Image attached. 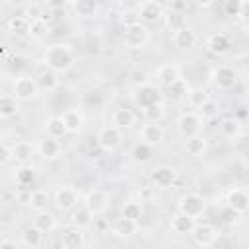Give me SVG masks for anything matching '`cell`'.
Wrapping results in <instances>:
<instances>
[{
    "label": "cell",
    "mask_w": 249,
    "mask_h": 249,
    "mask_svg": "<svg viewBox=\"0 0 249 249\" xmlns=\"http://www.w3.org/2000/svg\"><path fill=\"white\" fill-rule=\"evenodd\" d=\"M43 62L49 70H53L56 74H64L74 66L76 53L66 43H54V45L47 47V51L43 53Z\"/></svg>",
    "instance_id": "1"
},
{
    "label": "cell",
    "mask_w": 249,
    "mask_h": 249,
    "mask_svg": "<svg viewBox=\"0 0 249 249\" xmlns=\"http://www.w3.org/2000/svg\"><path fill=\"white\" fill-rule=\"evenodd\" d=\"M130 99L138 109H146V107H150L154 103L163 101V95H161V91H160V88L156 84L140 82L130 89Z\"/></svg>",
    "instance_id": "2"
},
{
    "label": "cell",
    "mask_w": 249,
    "mask_h": 249,
    "mask_svg": "<svg viewBox=\"0 0 249 249\" xmlns=\"http://www.w3.org/2000/svg\"><path fill=\"white\" fill-rule=\"evenodd\" d=\"M150 41V31L146 27V23L142 21H132V23H126L124 25V31H123V43L126 49H142L146 47V43Z\"/></svg>",
    "instance_id": "3"
},
{
    "label": "cell",
    "mask_w": 249,
    "mask_h": 249,
    "mask_svg": "<svg viewBox=\"0 0 249 249\" xmlns=\"http://www.w3.org/2000/svg\"><path fill=\"white\" fill-rule=\"evenodd\" d=\"M210 82L218 89H230L237 84V70L230 64H218L210 70Z\"/></svg>",
    "instance_id": "4"
},
{
    "label": "cell",
    "mask_w": 249,
    "mask_h": 249,
    "mask_svg": "<svg viewBox=\"0 0 249 249\" xmlns=\"http://www.w3.org/2000/svg\"><path fill=\"white\" fill-rule=\"evenodd\" d=\"M95 140H97V146H99L103 152L111 154V152H115V150L121 146V140H123V130H121V128H117V126H113V124L101 126V128L97 130Z\"/></svg>",
    "instance_id": "5"
},
{
    "label": "cell",
    "mask_w": 249,
    "mask_h": 249,
    "mask_svg": "<svg viewBox=\"0 0 249 249\" xmlns=\"http://www.w3.org/2000/svg\"><path fill=\"white\" fill-rule=\"evenodd\" d=\"M204 210H206V200L198 193H187L179 198V212L193 220L200 218L204 214Z\"/></svg>",
    "instance_id": "6"
},
{
    "label": "cell",
    "mask_w": 249,
    "mask_h": 249,
    "mask_svg": "<svg viewBox=\"0 0 249 249\" xmlns=\"http://www.w3.org/2000/svg\"><path fill=\"white\" fill-rule=\"evenodd\" d=\"M12 95L19 101H31L39 95V86L37 80L31 76H19L16 78L14 86H12Z\"/></svg>",
    "instance_id": "7"
},
{
    "label": "cell",
    "mask_w": 249,
    "mask_h": 249,
    "mask_svg": "<svg viewBox=\"0 0 249 249\" xmlns=\"http://www.w3.org/2000/svg\"><path fill=\"white\" fill-rule=\"evenodd\" d=\"M150 181L156 189H169L175 185L177 181V169L169 163H160L152 169L150 173Z\"/></svg>",
    "instance_id": "8"
},
{
    "label": "cell",
    "mask_w": 249,
    "mask_h": 249,
    "mask_svg": "<svg viewBox=\"0 0 249 249\" xmlns=\"http://www.w3.org/2000/svg\"><path fill=\"white\" fill-rule=\"evenodd\" d=\"M189 235L195 241V245H198V247H210V245L216 243L218 231L208 222H195V226H193V230H191Z\"/></svg>",
    "instance_id": "9"
},
{
    "label": "cell",
    "mask_w": 249,
    "mask_h": 249,
    "mask_svg": "<svg viewBox=\"0 0 249 249\" xmlns=\"http://www.w3.org/2000/svg\"><path fill=\"white\" fill-rule=\"evenodd\" d=\"M177 130L187 138V136H193V134H198L202 130V117L196 113V111H187V113H181L177 117Z\"/></svg>",
    "instance_id": "10"
},
{
    "label": "cell",
    "mask_w": 249,
    "mask_h": 249,
    "mask_svg": "<svg viewBox=\"0 0 249 249\" xmlns=\"http://www.w3.org/2000/svg\"><path fill=\"white\" fill-rule=\"evenodd\" d=\"M53 204L60 212H70L72 208L78 206V191L72 189V187H60V189H56L54 198H53Z\"/></svg>",
    "instance_id": "11"
},
{
    "label": "cell",
    "mask_w": 249,
    "mask_h": 249,
    "mask_svg": "<svg viewBox=\"0 0 249 249\" xmlns=\"http://www.w3.org/2000/svg\"><path fill=\"white\" fill-rule=\"evenodd\" d=\"M82 204H84L93 216H97V214H103V212L107 210V206H109V198H107V195H105L103 191H99V189H91V191H88V193L84 195Z\"/></svg>",
    "instance_id": "12"
},
{
    "label": "cell",
    "mask_w": 249,
    "mask_h": 249,
    "mask_svg": "<svg viewBox=\"0 0 249 249\" xmlns=\"http://www.w3.org/2000/svg\"><path fill=\"white\" fill-rule=\"evenodd\" d=\"M226 206L239 214H245L249 210V193L241 187H231L226 193Z\"/></svg>",
    "instance_id": "13"
},
{
    "label": "cell",
    "mask_w": 249,
    "mask_h": 249,
    "mask_svg": "<svg viewBox=\"0 0 249 249\" xmlns=\"http://www.w3.org/2000/svg\"><path fill=\"white\" fill-rule=\"evenodd\" d=\"M138 18L142 23H156L163 18V6L158 0H144L138 8Z\"/></svg>",
    "instance_id": "14"
},
{
    "label": "cell",
    "mask_w": 249,
    "mask_h": 249,
    "mask_svg": "<svg viewBox=\"0 0 249 249\" xmlns=\"http://www.w3.org/2000/svg\"><path fill=\"white\" fill-rule=\"evenodd\" d=\"M35 150H37V154H39L41 158H45V160H56V158L62 154V144H60L58 138L45 136V138H41V140L37 142Z\"/></svg>",
    "instance_id": "15"
},
{
    "label": "cell",
    "mask_w": 249,
    "mask_h": 249,
    "mask_svg": "<svg viewBox=\"0 0 249 249\" xmlns=\"http://www.w3.org/2000/svg\"><path fill=\"white\" fill-rule=\"evenodd\" d=\"M138 138H140V142L154 148L163 140V128L160 126V123H146V124H142Z\"/></svg>",
    "instance_id": "16"
},
{
    "label": "cell",
    "mask_w": 249,
    "mask_h": 249,
    "mask_svg": "<svg viewBox=\"0 0 249 249\" xmlns=\"http://www.w3.org/2000/svg\"><path fill=\"white\" fill-rule=\"evenodd\" d=\"M111 233L115 237H121V239H128V237H134L138 233V222L136 220H130V218H117L113 228H111Z\"/></svg>",
    "instance_id": "17"
},
{
    "label": "cell",
    "mask_w": 249,
    "mask_h": 249,
    "mask_svg": "<svg viewBox=\"0 0 249 249\" xmlns=\"http://www.w3.org/2000/svg\"><path fill=\"white\" fill-rule=\"evenodd\" d=\"M35 146L27 140H18L16 144L10 146V154H12V160H16L18 163H29L31 158L35 156Z\"/></svg>",
    "instance_id": "18"
},
{
    "label": "cell",
    "mask_w": 249,
    "mask_h": 249,
    "mask_svg": "<svg viewBox=\"0 0 249 249\" xmlns=\"http://www.w3.org/2000/svg\"><path fill=\"white\" fill-rule=\"evenodd\" d=\"M62 121H64V126H66V132L68 134H78L82 128H84V113L80 109H66L62 115Z\"/></svg>",
    "instance_id": "19"
},
{
    "label": "cell",
    "mask_w": 249,
    "mask_h": 249,
    "mask_svg": "<svg viewBox=\"0 0 249 249\" xmlns=\"http://www.w3.org/2000/svg\"><path fill=\"white\" fill-rule=\"evenodd\" d=\"M177 78H181V68L177 64H173V62H167V64H161V66L156 68V80L163 88H167Z\"/></svg>",
    "instance_id": "20"
},
{
    "label": "cell",
    "mask_w": 249,
    "mask_h": 249,
    "mask_svg": "<svg viewBox=\"0 0 249 249\" xmlns=\"http://www.w3.org/2000/svg\"><path fill=\"white\" fill-rule=\"evenodd\" d=\"M134 123H136V113H134L132 109L119 107V109H115L113 115H111V124L117 126V128H121V130L130 128Z\"/></svg>",
    "instance_id": "21"
},
{
    "label": "cell",
    "mask_w": 249,
    "mask_h": 249,
    "mask_svg": "<svg viewBox=\"0 0 249 249\" xmlns=\"http://www.w3.org/2000/svg\"><path fill=\"white\" fill-rule=\"evenodd\" d=\"M208 150V140L198 132V134H193V136H187L185 140V152L193 158H202Z\"/></svg>",
    "instance_id": "22"
},
{
    "label": "cell",
    "mask_w": 249,
    "mask_h": 249,
    "mask_svg": "<svg viewBox=\"0 0 249 249\" xmlns=\"http://www.w3.org/2000/svg\"><path fill=\"white\" fill-rule=\"evenodd\" d=\"M60 245L64 249H82L86 245V233L84 230L80 228H70L62 233V239H60Z\"/></svg>",
    "instance_id": "23"
},
{
    "label": "cell",
    "mask_w": 249,
    "mask_h": 249,
    "mask_svg": "<svg viewBox=\"0 0 249 249\" xmlns=\"http://www.w3.org/2000/svg\"><path fill=\"white\" fill-rule=\"evenodd\" d=\"M35 80H37V86H39V91H47V93H51V91H54L58 86H60V78H58V74L56 72H53V70H41L37 76H35Z\"/></svg>",
    "instance_id": "24"
},
{
    "label": "cell",
    "mask_w": 249,
    "mask_h": 249,
    "mask_svg": "<svg viewBox=\"0 0 249 249\" xmlns=\"http://www.w3.org/2000/svg\"><path fill=\"white\" fill-rule=\"evenodd\" d=\"M21 101L16 99L12 93H2L0 95V119H12L19 113Z\"/></svg>",
    "instance_id": "25"
},
{
    "label": "cell",
    "mask_w": 249,
    "mask_h": 249,
    "mask_svg": "<svg viewBox=\"0 0 249 249\" xmlns=\"http://www.w3.org/2000/svg\"><path fill=\"white\" fill-rule=\"evenodd\" d=\"M173 45L179 47V49H183V51L193 49V47L196 45V33H195V29L187 25V27L175 31V33H173Z\"/></svg>",
    "instance_id": "26"
},
{
    "label": "cell",
    "mask_w": 249,
    "mask_h": 249,
    "mask_svg": "<svg viewBox=\"0 0 249 249\" xmlns=\"http://www.w3.org/2000/svg\"><path fill=\"white\" fill-rule=\"evenodd\" d=\"M33 226L45 235V233H51L56 230V218L53 212H47V210H39L33 218Z\"/></svg>",
    "instance_id": "27"
},
{
    "label": "cell",
    "mask_w": 249,
    "mask_h": 249,
    "mask_svg": "<svg viewBox=\"0 0 249 249\" xmlns=\"http://www.w3.org/2000/svg\"><path fill=\"white\" fill-rule=\"evenodd\" d=\"M43 128H45L47 136H53V138H58V140L64 138V134H68V132H66V126H64V121H62L60 115H51V117H47Z\"/></svg>",
    "instance_id": "28"
},
{
    "label": "cell",
    "mask_w": 249,
    "mask_h": 249,
    "mask_svg": "<svg viewBox=\"0 0 249 249\" xmlns=\"http://www.w3.org/2000/svg\"><path fill=\"white\" fill-rule=\"evenodd\" d=\"M72 10L78 18H93L99 12V0H72Z\"/></svg>",
    "instance_id": "29"
},
{
    "label": "cell",
    "mask_w": 249,
    "mask_h": 249,
    "mask_svg": "<svg viewBox=\"0 0 249 249\" xmlns=\"http://www.w3.org/2000/svg\"><path fill=\"white\" fill-rule=\"evenodd\" d=\"M49 200H51L49 191H45V189H35V191H29L25 204H27L31 210L39 212V210H45V208H47Z\"/></svg>",
    "instance_id": "30"
},
{
    "label": "cell",
    "mask_w": 249,
    "mask_h": 249,
    "mask_svg": "<svg viewBox=\"0 0 249 249\" xmlns=\"http://www.w3.org/2000/svg\"><path fill=\"white\" fill-rule=\"evenodd\" d=\"M163 23H165V27H167L171 33H175V31H179V29H183V27L189 25V23H187V16H185L183 12H179V10L163 12Z\"/></svg>",
    "instance_id": "31"
},
{
    "label": "cell",
    "mask_w": 249,
    "mask_h": 249,
    "mask_svg": "<svg viewBox=\"0 0 249 249\" xmlns=\"http://www.w3.org/2000/svg\"><path fill=\"white\" fill-rule=\"evenodd\" d=\"M72 212V226L74 228H80V230H88L91 224H93V214L82 204V206H76L70 210Z\"/></svg>",
    "instance_id": "32"
},
{
    "label": "cell",
    "mask_w": 249,
    "mask_h": 249,
    "mask_svg": "<svg viewBox=\"0 0 249 249\" xmlns=\"http://www.w3.org/2000/svg\"><path fill=\"white\" fill-rule=\"evenodd\" d=\"M29 25L31 19L25 16H14L8 19V31L16 37H29Z\"/></svg>",
    "instance_id": "33"
},
{
    "label": "cell",
    "mask_w": 249,
    "mask_h": 249,
    "mask_svg": "<svg viewBox=\"0 0 249 249\" xmlns=\"http://www.w3.org/2000/svg\"><path fill=\"white\" fill-rule=\"evenodd\" d=\"M206 49L212 53V54H224L228 53L230 49V39L226 33H214L206 39Z\"/></svg>",
    "instance_id": "34"
},
{
    "label": "cell",
    "mask_w": 249,
    "mask_h": 249,
    "mask_svg": "<svg viewBox=\"0 0 249 249\" xmlns=\"http://www.w3.org/2000/svg\"><path fill=\"white\" fill-rule=\"evenodd\" d=\"M195 222L196 220H193V218L177 212L175 216H171V230L175 233H179V235H189L191 230H193V226H195Z\"/></svg>",
    "instance_id": "35"
},
{
    "label": "cell",
    "mask_w": 249,
    "mask_h": 249,
    "mask_svg": "<svg viewBox=\"0 0 249 249\" xmlns=\"http://www.w3.org/2000/svg\"><path fill=\"white\" fill-rule=\"evenodd\" d=\"M218 128H220L222 136H226V138H237L241 134V123L235 117H224L218 124Z\"/></svg>",
    "instance_id": "36"
},
{
    "label": "cell",
    "mask_w": 249,
    "mask_h": 249,
    "mask_svg": "<svg viewBox=\"0 0 249 249\" xmlns=\"http://www.w3.org/2000/svg\"><path fill=\"white\" fill-rule=\"evenodd\" d=\"M185 99H187L189 107H193V109H200V107L210 99V95H208V91H206L204 88H189Z\"/></svg>",
    "instance_id": "37"
},
{
    "label": "cell",
    "mask_w": 249,
    "mask_h": 249,
    "mask_svg": "<svg viewBox=\"0 0 249 249\" xmlns=\"http://www.w3.org/2000/svg\"><path fill=\"white\" fill-rule=\"evenodd\" d=\"M49 33H51V25L47 23L45 18H35V19H31V25H29V37H31V39L41 41V39H45Z\"/></svg>",
    "instance_id": "38"
},
{
    "label": "cell",
    "mask_w": 249,
    "mask_h": 249,
    "mask_svg": "<svg viewBox=\"0 0 249 249\" xmlns=\"http://www.w3.org/2000/svg\"><path fill=\"white\" fill-rule=\"evenodd\" d=\"M21 243H23L25 247L35 249V247H39V245L43 243V233L31 224V226L23 228V231H21Z\"/></svg>",
    "instance_id": "39"
},
{
    "label": "cell",
    "mask_w": 249,
    "mask_h": 249,
    "mask_svg": "<svg viewBox=\"0 0 249 249\" xmlns=\"http://www.w3.org/2000/svg\"><path fill=\"white\" fill-rule=\"evenodd\" d=\"M35 179V167L29 163H19V167L16 169V183L19 187H27L31 185Z\"/></svg>",
    "instance_id": "40"
},
{
    "label": "cell",
    "mask_w": 249,
    "mask_h": 249,
    "mask_svg": "<svg viewBox=\"0 0 249 249\" xmlns=\"http://www.w3.org/2000/svg\"><path fill=\"white\" fill-rule=\"evenodd\" d=\"M189 84H187V80L185 78H177L175 82H171L165 89H167V93H169V97H173V99H185V95H187V91H189Z\"/></svg>",
    "instance_id": "41"
},
{
    "label": "cell",
    "mask_w": 249,
    "mask_h": 249,
    "mask_svg": "<svg viewBox=\"0 0 249 249\" xmlns=\"http://www.w3.org/2000/svg\"><path fill=\"white\" fill-rule=\"evenodd\" d=\"M142 115L146 119V123H160L163 117H165V107H163V101L160 103H154L146 109H142Z\"/></svg>",
    "instance_id": "42"
},
{
    "label": "cell",
    "mask_w": 249,
    "mask_h": 249,
    "mask_svg": "<svg viewBox=\"0 0 249 249\" xmlns=\"http://www.w3.org/2000/svg\"><path fill=\"white\" fill-rule=\"evenodd\" d=\"M121 216H124V218H130V220H140L142 218V204L138 202V200H134V198H130V200H126L124 204H123V214Z\"/></svg>",
    "instance_id": "43"
},
{
    "label": "cell",
    "mask_w": 249,
    "mask_h": 249,
    "mask_svg": "<svg viewBox=\"0 0 249 249\" xmlns=\"http://www.w3.org/2000/svg\"><path fill=\"white\" fill-rule=\"evenodd\" d=\"M130 156H132L134 161L144 163V161H148V160L152 158V146H148V144H144V142H138V144H134V148L130 150Z\"/></svg>",
    "instance_id": "44"
},
{
    "label": "cell",
    "mask_w": 249,
    "mask_h": 249,
    "mask_svg": "<svg viewBox=\"0 0 249 249\" xmlns=\"http://www.w3.org/2000/svg\"><path fill=\"white\" fill-rule=\"evenodd\" d=\"M218 103L216 101H212V99H208L200 109H196V113L202 117V121H210V119H216L218 117Z\"/></svg>",
    "instance_id": "45"
},
{
    "label": "cell",
    "mask_w": 249,
    "mask_h": 249,
    "mask_svg": "<svg viewBox=\"0 0 249 249\" xmlns=\"http://www.w3.org/2000/svg\"><path fill=\"white\" fill-rule=\"evenodd\" d=\"M241 2H243V0H226V2H224V12H226V16L237 18V12H239V8H241Z\"/></svg>",
    "instance_id": "46"
},
{
    "label": "cell",
    "mask_w": 249,
    "mask_h": 249,
    "mask_svg": "<svg viewBox=\"0 0 249 249\" xmlns=\"http://www.w3.org/2000/svg\"><path fill=\"white\" fill-rule=\"evenodd\" d=\"M241 216H243V214H239V212H235V210H231V208H228V206H226V210H224V222H226V224H233V226H235V224L241 222Z\"/></svg>",
    "instance_id": "47"
},
{
    "label": "cell",
    "mask_w": 249,
    "mask_h": 249,
    "mask_svg": "<svg viewBox=\"0 0 249 249\" xmlns=\"http://www.w3.org/2000/svg\"><path fill=\"white\" fill-rule=\"evenodd\" d=\"M10 160H12V154H10V146H6V144H0V167H2V165H6Z\"/></svg>",
    "instance_id": "48"
},
{
    "label": "cell",
    "mask_w": 249,
    "mask_h": 249,
    "mask_svg": "<svg viewBox=\"0 0 249 249\" xmlns=\"http://www.w3.org/2000/svg\"><path fill=\"white\" fill-rule=\"evenodd\" d=\"M51 10H62L70 0H43Z\"/></svg>",
    "instance_id": "49"
},
{
    "label": "cell",
    "mask_w": 249,
    "mask_h": 249,
    "mask_svg": "<svg viewBox=\"0 0 249 249\" xmlns=\"http://www.w3.org/2000/svg\"><path fill=\"white\" fill-rule=\"evenodd\" d=\"M237 19H239L243 25L247 23V0L241 2V8H239V12H237Z\"/></svg>",
    "instance_id": "50"
},
{
    "label": "cell",
    "mask_w": 249,
    "mask_h": 249,
    "mask_svg": "<svg viewBox=\"0 0 249 249\" xmlns=\"http://www.w3.org/2000/svg\"><path fill=\"white\" fill-rule=\"evenodd\" d=\"M193 4L196 8H200V10H206V8H210L214 4V0H193Z\"/></svg>",
    "instance_id": "51"
},
{
    "label": "cell",
    "mask_w": 249,
    "mask_h": 249,
    "mask_svg": "<svg viewBox=\"0 0 249 249\" xmlns=\"http://www.w3.org/2000/svg\"><path fill=\"white\" fill-rule=\"evenodd\" d=\"M0 247H6V237L0 233Z\"/></svg>",
    "instance_id": "52"
},
{
    "label": "cell",
    "mask_w": 249,
    "mask_h": 249,
    "mask_svg": "<svg viewBox=\"0 0 249 249\" xmlns=\"http://www.w3.org/2000/svg\"><path fill=\"white\" fill-rule=\"evenodd\" d=\"M0 189H2V185H0Z\"/></svg>",
    "instance_id": "53"
}]
</instances>
